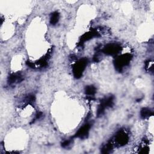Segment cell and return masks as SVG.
<instances>
[{"label": "cell", "mask_w": 154, "mask_h": 154, "mask_svg": "<svg viewBox=\"0 0 154 154\" xmlns=\"http://www.w3.org/2000/svg\"><path fill=\"white\" fill-rule=\"evenodd\" d=\"M129 140V135L126 131L121 129L118 131L114 137V141L116 146H122L125 145Z\"/></svg>", "instance_id": "obj_4"}, {"label": "cell", "mask_w": 154, "mask_h": 154, "mask_svg": "<svg viewBox=\"0 0 154 154\" xmlns=\"http://www.w3.org/2000/svg\"><path fill=\"white\" fill-rule=\"evenodd\" d=\"M72 142V140H66L61 143V146L64 148L67 147L70 145Z\"/></svg>", "instance_id": "obj_14"}, {"label": "cell", "mask_w": 154, "mask_h": 154, "mask_svg": "<svg viewBox=\"0 0 154 154\" xmlns=\"http://www.w3.org/2000/svg\"><path fill=\"white\" fill-rule=\"evenodd\" d=\"M132 59V55L129 54H123L117 57L114 61V67L118 72H121L124 67L129 64L131 60Z\"/></svg>", "instance_id": "obj_1"}, {"label": "cell", "mask_w": 154, "mask_h": 154, "mask_svg": "<svg viewBox=\"0 0 154 154\" xmlns=\"http://www.w3.org/2000/svg\"><path fill=\"white\" fill-rule=\"evenodd\" d=\"M23 79L22 74L19 72L12 73L8 78V83L9 85L15 84L16 83L20 82Z\"/></svg>", "instance_id": "obj_7"}, {"label": "cell", "mask_w": 154, "mask_h": 154, "mask_svg": "<svg viewBox=\"0 0 154 154\" xmlns=\"http://www.w3.org/2000/svg\"><path fill=\"white\" fill-rule=\"evenodd\" d=\"M88 64V59L83 58L78 60L73 67V73L76 78L81 77L84 70Z\"/></svg>", "instance_id": "obj_2"}, {"label": "cell", "mask_w": 154, "mask_h": 154, "mask_svg": "<svg viewBox=\"0 0 154 154\" xmlns=\"http://www.w3.org/2000/svg\"><path fill=\"white\" fill-rule=\"evenodd\" d=\"M113 149V144L111 141L108 142L101 149V152L102 153H109Z\"/></svg>", "instance_id": "obj_12"}, {"label": "cell", "mask_w": 154, "mask_h": 154, "mask_svg": "<svg viewBox=\"0 0 154 154\" xmlns=\"http://www.w3.org/2000/svg\"><path fill=\"white\" fill-rule=\"evenodd\" d=\"M59 19H60V14L58 11H55L52 13L50 17V23L51 25H55L58 22Z\"/></svg>", "instance_id": "obj_10"}, {"label": "cell", "mask_w": 154, "mask_h": 154, "mask_svg": "<svg viewBox=\"0 0 154 154\" xmlns=\"http://www.w3.org/2000/svg\"><path fill=\"white\" fill-rule=\"evenodd\" d=\"M153 111L149 108H143L140 111V116L142 119H146L149 118V117L153 116Z\"/></svg>", "instance_id": "obj_9"}, {"label": "cell", "mask_w": 154, "mask_h": 154, "mask_svg": "<svg viewBox=\"0 0 154 154\" xmlns=\"http://www.w3.org/2000/svg\"><path fill=\"white\" fill-rule=\"evenodd\" d=\"M96 93V88L94 86L90 85H87L85 88V93L88 96H94Z\"/></svg>", "instance_id": "obj_11"}, {"label": "cell", "mask_w": 154, "mask_h": 154, "mask_svg": "<svg viewBox=\"0 0 154 154\" xmlns=\"http://www.w3.org/2000/svg\"><path fill=\"white\" fill-rule=\"evenodd\" d=\"M90 128H91V125L90 123H85L79 129V130L75 134L74 137L80 138L82 139L87 138L88 135Z\"/></svg>", "instance_id": "obj_6"}, {"label": "cell", "mask_w": 154, "mask_h": 154, "mask_svg": "<svg viewBox=\"0 0 154 154\" xmlns=\"http://www.w3.org/2000/svg\"><path fill=\"white\" fill-rule=\"evenodd\" d=\"M43 116V113L42 112H37L35 116V118L34 119H33V121L32 122V123H33L34 121H35L36 120H38L40 119H41Z\"/></svg>", "instance_id": "obj_15"}, {"label": "cell", "mask_w": 154, "mask_h": 154, "mask_svg": "<svg viewBox=\"0 0 154 154\" xmlns=\"http://www.w3.org/2000/svg\"><path fill=\"white\" fill-rule=\"evenodd\" d=\"M35 97L34 94H29L25 97L23 101L24 105L26 106L28 105H32L35 102Z\"/></svg>", "instance_id": "obj_13"}, {"label": "cell", "mask_w": 154, "mask_h": 154, "mask_svg": "<svg viewBox=\"0 0 154 154\" xmlns=\"http://www.w3.org/2000/svg\"><path fill=\"white\" fill-rule=\"evenodd\" d=\"M121 51V46L118 43H109L102 49V52L108 55H115Z\"/></svg>", "instance_id": "obj_5"}, {"label": "cell", "mask_w": 154, "mask_h": 154, "mask_svg": "<svg viewBox=\"0 0 154 154\" xmlns=\"http://www.w3.org/2000/svg\"><path fill=\"white\" fill-rule=\"evenodd\" d=\"M114 104V96H109L108 97H105L102 100L99 105L97 109V116L98 117L101 116L105 112V110L108 108L111 107Z\"/></svg>", "instance_id": "obj_3"}, {"label": "cell", "mask_w": 154, "mask_h": 154, "mask_svg": "<svg viewBox=\"0 0 154 154\" xmlns=\"http://www.w3.org/2000/svg\"><path fill=\"white\" fill-rule=\"evenodd\" d=\"M99 35V34L96 31H89L87 33H85V34H84L81 38V43H84L85 42V41H87L93 37H98Z\"/></svg>", "instance_id": "obj_8"}]
</instances>
